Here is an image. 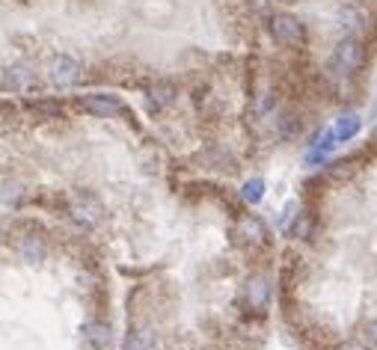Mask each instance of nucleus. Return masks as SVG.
I'll use <instances>...</instances> for the list:
<instances>
[{"label": "nucleus", "mask_w": 377, "mask_h": 350, "mask_svg": "<svg viewBox=\"0 0 377 350\" xmlns=\"http://www.w3.org/2000/svg\"><path fill=\"white\" fill-rule=\"evenodd\" d=\"M125 350H158V329L149 324H131L125 332Z\"/></svg>", "instance_id": "nucleus-7"}, {"label": "nucleus", "mask_w": 377, "mask_h": 350, "mask_svg": "<svg viewBox=\"0 0 377 350\" xmlns=\"http://www.w3.org/2000/svg\"><path fill=\"white\" fill-rule=\"evenodd\" d=\"M359 128H363V122H359V116H356V113H342L339 119H336V125H333L339 143L354 140V137L359 134Z\"/></svg>", "instance_id": "nucleus-10"}, {"label": "nucleus", "mask_w": 377, "mask_h": 350, "mask_svg": "<svg viewBox=\"0 0 377 350\" xmlns=\"http://www.w3.org/2000/svg\"><path fill=\"white\" fill-rule=\"evenodd\" d=\"M339 350H366V347H363V344H356V341H345Z\"/></svg>", "instance_id": "nucleus-17"}, {"label": "nucleus", "mask_w": 377, "mask_h": 350, "mask_svg": "<svg viewBox=\"0 0 377 350\" xmlns=\"http://www.w3.org/2000/svg\"><path fill=\"white\" fill-rule=\"evenodd\" d=\"M232 238H238L241 244L258 246V244H268V229L256 214H244L241 220L235 223V229H232Z\"/></svg>", "instance_id": "nucleus-4"}, {"label": "nucleus", "mask_w": 377, "mask_h": 350, "mask_svg": "<svg viewBox=\"0 0 377 350\" xmlns=\"http://www.w3.org/2000/svg\"><path fill=\"white\" fill-rule=\"evenodd\" d=\"M80 107L92 116H102V119H110L116 113H125V104L119 102L116 95H107V92H95V95H84L80 98Z\"/></svg>", "instance_id": "nucleus-6"}, {"label": "nucleus", "mask_w": 377, "mask_h": 350, "mask_svg": "<svg viewBox=\"0 0 377 350\" xmlns=\"http://www.w3.org/2000/svg\"><path fill=\"white\" fill-rule=\"evenodd\" d=\"M327 163V152H321V148L312 146V152L306 155V166H324Z\"/></svg>", "instance_id": "nucleus-15"}, {"label": "nucleus", "mask_w": 377, "mask_h": 350, "mask_svg": "<svg viewBox=\"0 0 377 350\" xmlns=\"http://www.w3.org/2000/svg\"><path fill=\"white\" fill-rule=\"evenodd\" d=\"M152 98H155V104H173L175 102V87L173 83H155V89H152Z\"/></svg>", "instance_id": "nucleus-12"}, {"label": "nucleus", "mask_w": 377, "mask_h": 350, "mask_svg": "<svg viewBox=\"0 0 377 350\" xmlns=\"http://www.w3.org/2000/svg\"><path fill=\"white\" fill-rule=\"evenodd\" d=\"M359 62H363V48H359V42L354 39H345V42H339L336 45V51H333V72L336 75H354L359 69Z\"/></svg>", "instance_id": "nucleus-2"}, {"label": "nucleus", "mask_w": 377, "mask_h": 350, "mask_svg": "<svg viewBox=\"0 0 377 350\" xmlns=\"http://www.w3.org/2000/svg\"><path fill=\"white\" fill-rule=\"evenodd\" d=\"M366 336H368V344L377 350V318H374V321H368V327H366Z\"/></svg>", "instance_id": "nucleus-16"}, {"label": "nucleus", "mask_w": 377, "mask_h": 350, "mask_svg": "<svg viewBox=\"0 0 377 350\" xmlns=\"http://www.w3.org/2000/svg\"><path fill=\"white\" fill-rule=\"evenodd\" d=\"M271 36L280 45H303L306 30L294 15H273L271 18Z\"/></svg>", "instance_id": "nucleus-3"}, {"label": "nucleus", "mask_w": 377, "mask_h": 350, "mask_svg": "<svg viewBox=\"0 0 377 350\" xmlns=\"http://www.w3.org/2000/svg\"><path fill=\"white\" fill-rule=\"evenodd\" d=\"M241 300L247 303V309H253V312H265L268 303H271V285H268V279L250 276L247 282H244V288H241Z\"/></svg>", "instance_id": "nucleus-5"}, {"label": "nucleus", "mask_w": 377, "mask_h": 350, "mask_svg": "<svg viewBox=\"0 0 377 350\" xmlns=\"http://www.w3.org/2000/svg\"><path fill=\"white\" fill-rule=\"evenodd\" d=\"M4 89H21V77H18V69H4Z\"/></svg>", "instance_id": "nucleus-14"}, {"label": "nucleus", "mask_w": 377, "mask_h": 350, "mask_svg": "<svg viewBox=\"0 0 377 350\" xmlns=\"http://www.w3.org/2000/svg\"><path fill=\"white\" fill-rule=\"evenodd\" d=\"M84 339H87L89 344H95L98 350H107V347L113 344V332H110V327L102 324V321H89V324H84Z\"/></svg>", "instance_id": "nucleus-9"}, {"label": "nucleus", "mask_w": 377, "mask_h": 350, "mask_svg": "<svg viewBox=\"0 0 377 350\" xmlns=\"http://www.w3.org/2000/svg\"><path fill=\"white\" fill-rule=\"evenodd\" d=\"M241 199L247 205H258L261 199H265V181L261 178H250V181H244V187H241Z\"/></svg>", "instance_id": "nucleus-11"}, {"label": "nucleus", "mask_w": 377, "mask_h": 350, "mask_svg": "<svg viewBox=\"0 0 377 350\" xmlns=\"http://www.w3.org/2000/svg\"><path fill=\"white\" fill-rule=\"evenodd\" d=\"M18 253H21L24 261L39 264V261H45V256H48V244H45L42 238H36V235H27V238H21V244H18Z\"/></svg>", "instance_id": "nucleus-8"}, {"label": "nucleus", "mask_w": 377, "mask_h": 350, "mask_svg": "<svg viewBox=\"0 0 377 350\" xmlns=\"http://www.w3.org/2000/svg\"><path fill=\"white\" fill-rule=\"evenodd\" d=\"M77 77H80V65L69 54H60V57H54L51 62H48V80H51L54 87L69 89L77 83Z\"/></svg>", "instance_id": "nucleus-1"}, {"label": "nucleus", "mask_w": 377, "mask_h": 350, "mask_svg": "<svg viewBox=\"0 0 377 350\" xmlns=\"http://www.w3.org/2000/svg\"><path fill=\"white\" fill-rule=\"evenodd\" d=\"M312 146H315V148H321V152H327V155H330L333 148L339 146V137H336V131H333V128H330V131H324V134H321V137H318V140H315Z\"/></svg>", "instance_id": "nucleus-13"}]
</instances>
